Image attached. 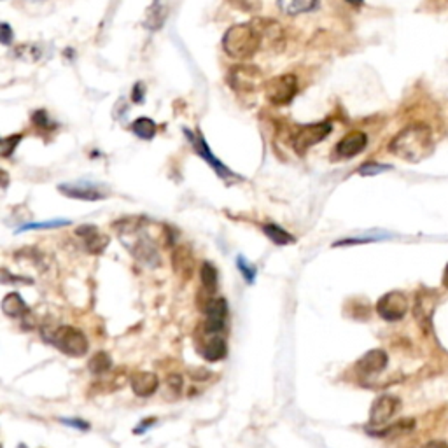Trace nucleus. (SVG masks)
I'll use <instances>...</instances> for the list:
<instances>
[{
    "mask_svg": "<svg viewBox=\"0 0 448 448\" xmlns=\"http://www.w3.org/2000/svg\"><path fill=\"white\" fill-rule=\"evenodd\" d=\"M389 151L394 156L401 158L408 163H421L434 151L433 132L424 123H413L397 132L389 144Z\"/></svg>",
    "mask_w": 448,
    "mask_h": 448,
    "instance_id": "obj_1",
    "label": "nucleus"
},
{
    "mask_svg": "<svg viewBox=\"0 0 448 448\" xmlns=\"http://www.w3.org/2000/svg\"><path fill=\"white\" fill-rule=\"evenodd\" d=\"M263 44V36L260 28L252 23L233 25L223 36V49L226 55L236 60H245L260 51Z\"/></svg>",
    "mask_w": 448,
    "mask_h": 448,
    "instance_id": "obj_2",
    "label": "nucleus"
},
{
    "mask_svg": "<svg viewBox=\"0 0 448 448\" xmlns=\"http://www.w3.org/2000/svg\"><path fill=\"white\" fill-rule=\"evenodd\" d=\"M44 338L71 358H81L90 349L86 334L72 326H60L56 329H51V334L44 333Z\"/></svg>",
    "mask_w": 448,
    "mask_h": 448,
    "instance_id": "obj_3",
    "label": "nucleus"
},
{
    "mask_svg": "<svg viewBox=\"0 0 448 448\" xmlns=\"http://www.w3.org/2000/svg\"><path fill=\"white\" fill-rule=\"evenodd\" d=\"M264 93L268 102L273 105H287L298 93V77L295 74L275 75L264 83Z\"/></svg>",
    "mask_w": 448,
    "mask_h": 448,
    "instance_id": "obj_4",
    "label": "nucleus"
},
{
    "mask_svg": "<svg viewBox=\"0 0 448 448\" xmlns=\"http://www.w3.org/2000/svg\"><path fill=\"white\" fill-rule=\"evenodd\" d=\"M438 303H440V295L436 289H429V287H422L421 291L415 296L413 301V317L421 326L424 333H431L433 329V317L436 312Z\"/></svg>",
    "mask_w": 448,
    "mask_h": 448,
    "instance_id": "obj_5",
    "label": "nucleus"
},
{
    "mask_svg": "<svg viewBox=\"0 0 448 448\" xmlns=\"http://www.w3.org/2000/svg\"><path fill=\"white\" fill-rule=\"evenodd\" d=\"M228 84L240 95L256 93L263 84V74L252 65H236L229 69Z\"/></svg>",
    "mask_w": 448,
    "mask_h": 448,
    "instance_id": "obj_6",
    "label": "nucleus"
},
{
    "mask_svg": "<svg viewBox=\"0 0 448 448\" xmlns=\"http://www.w3.org/2000/svg\"><path fill=\"white\" fill-rule=\"evenodd\" d=\"M331 130H333V126L327 121L301 126L293 138V147L298 154H305L308 149L317 146L319 142H323L331 134Z\"/></svg>",
    "mask_w": 448,
    "mask_h": 448,
    "instance_id": "obj_7",
    "label": "nucleus"
},
{
    "mask_svg": "<svg viewBox=\"0 0 448 448\" xmlns=\"http://www.w3.org/2000/svg\"><path fill=\"white\" fill-rule=\"evenodd\" d=\"M408 298L401 291L387 293L377 301V314L384 321H389V323L401 321L408 312Z\"/></svg>",
    "mask_w": 448,
    "mask_h": 448,
    "instance_id": "obj_8",
    "label": "nucleus"
},
{
    "mask_svg": "<svg viewBox=\"0 0 448 448\" xmlns=\"http://www.w3.org/2000/svg\"><path fill=\"white\" fill-rule=\"evenodd\" d=\"M205 315H207V321H205L203 327L207 334H219L221 331L224 329V324H226V317H228V303L224 298H212L210 296L207 299V305H205Z\"/></svg>",
    "mask_w": 448,
    "mask_h": 448,
    "instance_id": "obj_9",
    "label": "nucleus"
},
{
    "mask_svg": "<svg viewBox=\"0 0 448 448\" xmlns=\"http://www.w3.org/2000/svg\"><path fill=\"white\" fill-rule=\"evenodd\" d=\"M184 134H186V137L189 138V142L193 144V147H195V151H197L198 156L203 158L205 162L210 165V169H214V172H216L221 179L235 177V173H233L228 166L224 165V163H221L219 160L214 156V153L210 151V147L207 146V142H205V138L201 137L200 134H191L189 130H184Z\"/></svg>",
    "mask_w": 448,
    "mask_h": 448,
    "instance_id": "obj_10",
    "label": "nucleus"
},
{
    "mask_svg": "<svg viewBox=\"0 0 448 448\" xmlns=\"http://www.w3.org/2000/svg\"><path fill=\"white\" fill-rule=\"evenodd\" d=\"M399 406H401V403L394 396L377 397L370 410V425L380 427V425L387 424V422L396 415Z\"/></svg>",
    "mask_w": 448,
    "mask_h": 448,
    "instance_id": "obj_11",
    "label": "nucleus"
},
{
    "mask_svg": "<svg viewBox=\"0 0 448 448\" xmlns=\"http://www.w3.org/2000/svg\"><path fill=\"white\" fill-rule=\"evenodd\" d=\"M58 191L62 195L74 200H84V201H99L107 198L105 191L99 188V186L90 184V182H67V184H60Z\"/></svg>",
    "mask_w": 448,
    "mask_h": 448,
    "instance_id": "obj_12",
    "label": "nucleus"
},
{
    "mask_svg": "<svg viewBox=\"0 0 448 448\" xmlns=\"http://www.w3.org/2000/svg\"><path fill=\"white\" fill-rule=\"evenodd\" d=\"M389 364V356L386 350L373 349L368 350L358 362H356V370L362 377H373V375L382 373Z\"/></svg>",
    "mask_w": 448,
    "mask_h": 448,
    "instance_id": "obj_13",
    "label": "nucleus"
},
{
    "mask_svg": "<svg viewBox=\"0 0 448 448\" xmlns=\"http://www.w3.org/2000/svg\"><path fill=\"white\" fill-rule=\"evenodd\" d=\"M368 146V135L364 132L354 130L347 134L342 140L336 144L334 147V154L340 160H350V158H356L358 154H361L362 151Z\"/></svg>",
    "mask_w": 448,
    "mask_h": 448,
    "instance_id": "obj_14",
    "label": "nucleus"
},
{
    "mask_svg": "<svg viewBox=\"0 0 448 448\" xmlns=\"http://www.w3.org/2000/svg\"><path fill=\"white\" fill-rule=\"evenodd\" d=\"M75 235L84 240V247L90 254H102L109 245V236L103 235L93 224H84L75 229Z\"/></svg>",
    "mask_w": 448,
    "mask_h": 448,
    "instance_id": "obj_15",
    "label": "nucleus"
},
{
    "mask_svg": "<svg viewBox=\"0 0 448 448\" xmlns=\"http://www.w3.org/2000/svg\"><path fill=\"white\" fill-rule=\"evenodd\" d=\"M172 266L173 271L181 279L188 280L195 273V256L188 245H177L172 252Z\"/></svg>",
    "mask_w": 448,
    "mask_h": 448,
    "instance_id": "obj_16",
    "label": "nucleus"
},
{
    "mask_svg": "<svg viewBox=\"0 0 448 448\" xmlns=\"http://www.w3.org/2000/svg\"><path fill=\"white\" fill-rule=\"evenodd\" d=\"M130 387L134 390L135 396L138 397H149L160 387V380L151 371H135L130 377Z\"/></svg>",
    "mask_w": 448,
    "mask_h": 448,
    "instance_id": "obj_17",
    "label": "nucleus"
},
{
    "mask_svg": "<svg viewBox=\"0 0 448 448\" xmlns=\"http://www.w3.org/2000/svg\"><path fill=\"white\" fill-rule=\"evenodd\" d=\"M166 14H169V9H166L165 0H154L151 8L147 9L144 27H147L149 30H160L165 23Z\"/></svg>",
    "mask_w": 448,
    "mask_h": 448,
    "instance_id": "obj_18",
    "label": "nucleus"
},
{
    "mask_svg": "<svg viewBox=\"0 0 448 448\" xmlns=\"http://www.w3.org/2000/svg\"><path fill=\"white\" fill-rule=\"evenodd\" d=\"M280 11L287 16H298L317 9L319 0H277Z\"/></svg>",
    "mask_w": 448,
    "mask_h": 448,
    "instance_id": "obj_19",
    "label": "nucleus"
},
{
    "mask_svg": "<svg viewBox=\"0 0 448 448\" xmlns=\"http://www.w3.org/2000/svg\"><path fill=\"white\" fill-rule=\"evenodd\" d=\"M201 354H203V358L210 362L221 361V359H224L226 358V354H228V345H226V340L221 338V336H217V334H214L212 338L205 343V347L201 349Z\"/></svg>",
    "mask_w": 448,
    "mask_h": 448,
    "instance_id": "obj_20",
    "label": "nucleus"
},
{
    "mask_svg": "<svg viewBox=\"0 0 448 448\" xmlns=\"http://www.w3.org/2000/svg\"><path fill=\"white\" fill-rule=\"evenodd\" d=\"M2 312L8 317H25L28 314V307L18 293H9L2 301Z\"/></svg>",
    "mask_w": 448,
    "mask_h": 448,
    "instance_id": "obj_21",
    "label": "nucleus"
},
{
    "mask_svg": "<svg viewBox=\"0 0 448 448\" xmlns=\"http://www.w3.org/2000/svg\"><path fill=\"white\" fill-rule=\"evenodd\" d=\"M200 280H201V286H203L205 291H207L210 296H212L214 293H216V289H217V282H219V275H217L216 266H214L212 263H209V261H205V263L201 264V268H200Z\"/></svg>",
    "mask_w": 448,
    "mask_h": 448,
    "instance_id": "obj_22",
    "label": "nucleus"
},
{
    "mask_svg": "<svg viewBox=\"0 0 448 448\" xmlns=\"http://www.w3.org/2000/svg\"><path fill=\"white\" fill-rule=\"evenodd\" d=\"M413 429H415V421H413V419H401V421L387 425L384 431L377 433V436L396 438V436H401V434L410 433V431H413Z\"/></svg>",
    "mask_w": 448,
    "mask_h": 448,
    "instance_id": "obj_23",
    "label": "nucleus"
},
{
    "mask_svg": "<svg viewBox=\"0 0 448 448\" xmlns=\"http://www.w3.org/2000/svg\"><path fill=\"white\" fill-rule=\"evenodd\" d=\"M132 132L142 140H151L156 135V123L149 118H138L132 125Z\"/></svg>",
    "mask_w": 448,
    "mask_h": 448,
    "instance_id": "obj_24",
    "label": "nucleus"
},
{
    "mask_svg": "<svg viewBox=\"0 0 448 448\" xmlns=\"http://www.w3.org/2000/svg\"><path fill=\"white\" fill-rule=\"evenodd\" d=\"M264 235L275 245H287L295 242V236L284 228H280V226H277V224H266L264 226Z\"/></svg>",
    "mask_w": 448,
    "mask_h": 448,
    "instance_id": "obj_25",
    "label": "nucleus"
},
{
    "mask_svg": "<svg viewBox=\"0 0 448 448\" xmlns=\"http://www.w3.org/2000/svg\"><path fill=\"white\" fill-rule=\"evenodd\" d=\"M12 55L18 60H23V62H39L40 56H42V47L39 44H21L14 49Z\"/></svg>",
    "mask_w": 448,
    "mask_h": 448,
    "instance_id": "obj_26",
    "label": "nucleus"
},
{
    "mask_svg": "<svg viewBox=\"0 0 448 448\" xmlns=\"http://www.w3.org/2000/svg\"><path fill=\"white\" fill-rule=\"evenodd\" d=\"M88 368H90V371L93 375H105L107 371H110V368H112V361H110L107 352H99V354H95L93 358L90 359Z\"/></svg>",
    "mask_w": 448,
    "mask_h": 448,
    "instance_id": "obj_27",
    "label": "nucleus"
},
{
    "mask_svg": "<svg viewBox=\"0 0 448 448\" xmlns=\"http://www.w3.org/2000/svg\"><path fill=\"white\" fill-rule=\"evenodd\" d=\"M71 221L67 219H53V221H44V223H30L21 226L16 233H23V232H32V229H55L62 228V226H69Z\"/></svg>",
    "mask_w": 448,
    "mask_h": 448,
    "instance_id": "obj_28",
    "label": "nucleus"
},
{
    "mask_svg": "<svg viewBox=\"0 0 448 448\" xmlns=\"http://www.w3.org/2000/svg\"><path fill=\"white\" fill-rule=\"evenodd\" d=\"M390 169H393V166L384 165V163L366 162V163H362L361 166H359L358 173H359V175H362V177H373V175L384 173V172H387V170H390Z\"/></svg>",
    "mask_w": 448,
    "mask_h": 448,
    "instance_id": "obj_29",
    "label": "nucleus"
},
{
    "mask_svg": "<svg viewBox=\"0 0 448 448\" xmlns=\"http://www.w3.org/2000/svg\"><path fill=\"white\" fill-rule=\"evenodd\" d=\"M236 268H238V271L242 273V277L245 279V282L252 284L256 280V268L252 266L251 263H249L247 260H245L244 256H238L236 258Z\"/></svg>",
    "mask_w": 448,
    "mask_h": 448,
    "instance_id": "obj_30",
    "label": "nucleus"
},
{
    "mask_svg": "<svg viewBox=\"0 0 448 448\" xmlns=\"http://www.w3.org/2000/svg\"><path fill=\"white\" fill-rule=\"evenodd\" d=\"M21 138H23V135L21 134L9 135V137H5L4 140H2V156L4 158L11 156V154L14 153L16 147H18V144L21 142Z\"/></svg>",
    "mask_w": 448,
    "mask_h": 448,
    "instance_id": "obj_31",
    "label": "nucleus"
},
{
    "mask_svg": "<svg viewBox=\"0 0 448 448\" xmlns=\"http://www.w3.org/2000/svg\"><path fill=\"white\" fill-rule=\"evenodd\" d=\"M166 386H169V389L172 390L173 394H179L182 390V386H184V380H182L181 375L173 373L166 378Z\"/></svg>",
    "mask_w": 448,
    "mask_h": 448,
    "instance_id": "obj_32",
    "label": "nucleus"
},
{
    "mask_svg": "<svg viewBox=\"0 0 448 448\" xmlns=\"http://www.w3.org/2000/svg\"><path fill=\"white\" fill-rule=\"evenodd\" d=\"M32 121L36 123L37 126H40V128H53V126H55L49 121V118H47L46 110H37L36 114L32 116Z\"/></svg>",
    "mask_w": 448,
    "mask_h": 448,
    "instance_id": "obj_33",
    "label": "nucleus"
},
{
    "mask_svg": "<svg viewBox=\"0 0 448 448\" xmlns=\"http://www.w3.org/2000/svg\"><path fill=\"white\" fill-rule=\"evenodd\" d=\"M12 39H14V34H12L9 23H2V27H0V40H2V44L9 46L12 42Z\"/></svg>",
    "mask_w": 448,
    "mask_h": 448,
    "instance_id": "obj_34",
    "label": "nucleus"
},
{
    "mask_svg": "<svg viewBox=\"0 0 448 448\" xmlns=\"http://www.w3.org/2000/svg\"><path fill=\"white\" fill-rule=\"evenodd\" d=\"M62 424L65 425H71V427L74 429H79V431H88L90 429V424L84 421H79V419H62Z\"/></svg>",
    "mask_w": 448,
    "mask_h": 448,
    "instance_id": "obj_35",
    "label": "nucleus"
},
{
    "mask_svg": "<svg viewBox=\"0 0 448 448\" xmlns=\"http://www.w3.org/2000/svg\"><path fill=\"white\" fill-rule=\"evenodd\" d=\"M236 8L245 9V11H256L258 9V0H229Z\"/></svg>",
    "mask_w": 448,
    "mask_h": 448,
    "instance_id": "obj_36",
    "label": "nucleus"
},
{
    "mask_svg": "<svg viewBox=\"0 0 448 448\" xmlns=\"http://www.w3.org/2000/svg\"><path fill=\"white\" fill-rule=\"evenodd\" d=\"M144 93H146V86L144 83H137L134 86V93H132V99H134L135 103L144 102Z\"/></svg>",
    "mask_w": 448,
    "mask_h": 448,
    "instance_id": "obj_37",
    "label": "nucleus"
},
{
    "mask_svg": "<svg viewBox=\"0 0 448 448\" xmlns=\"http://www.w3.org/2000/svg\"><path fill=\"white\" fill-rule=\"evenodd\" d=\"M154 422H156L154 419H149V421H144L142 424H138V429H135V434L147 431V429H149V425H154Z\"/></svg>",
    "mask_w": 448,
    "mask_h": 448,
    "instance_id": "obj_38",
    "label": "nucleus"
},
{
    "mask_svg": "<svg viewBox=\"0 0 448 448\" xmlns=\"http://www.w3.org/2000/svg\"><path fill=\"white\" fill-rule=\"evenodd\" d=\"M422 448H448V443H445V441H440V440H434L425 443Z\"/></svg>",
    "mask_w": 448,
    "mask_h": 448,
    "instance_id": "obj_39",
    "label": "nucleus"
},
{
    "mask_svg": "<svg viewBox=\"0 0 448 448\" xmlns=\"http://www.w3.org/2000/svg\"><path fill=\"white\" fill-rule=\"evenodd\" d=\"M441 284H443V287H447V289H448V264H447V266H445L443 279H441Z\"/></svg>",
    "mask_w": 448,
    "mask_h": 448,
    "instance_id": "obj_40",
    "label": "nucleus"
},
{
    "mask_svg": "<svg viewBox=\"0 0 448 448\" xmlns=\"http://www.w3.org/2000/svg\"><path fill=\"white\" fill-rule=\"evenodd\" d=\"M345 2H349L350 5H361L362 0H345Z\"/></svg>",
    "mask_w": 448,
    "mask_h": 448,
    "instance_id": "obj_41",
    "label": "nucleus"
},
{
    "mask_svg": "<svg viewBox=\"0 0 448 448\" xmlns=\"http://www.w3.org/2000/svg\"><path fill=\"white\" fill-rule=\"evenodd\" d=\"M2 177H4V184H2V188H8V173L5 172H2Z\"/></svg>",
    "mask_w": 448,
    "mask_h": 448,
    "instance_id": "obj_42",
    "label": "nucleus"
},
{
    "mask_svg": "<svg viewBox=\"0 0 448 448\" xmlns=\"http://www.w3.org/2000/svg\"><path fill=\"white\" fill-rule=\"evenodd\" d=\"M36 2H44V0H36Z\"/></svg>",
    "mask_w": 448,
    "mask_h": 448,
    "instance_id": "obj_43",
    "label": "nucleus"
},
{
    "mask_svg": "<svg viewBox=\"0 0 448 448\" xmlns=\"http://www.w3.org/2000/svg\"><path fill=\"white\" fill-rule=\"evenodd\" d=\"M20 448H25V447H23V445H21V447H20Z\"/></svg>",
    "mask_w": 448,
    "mask_h": 448,
    "instance_id": "obj_44",
    "label": "nucleus"
}]
</instances>
